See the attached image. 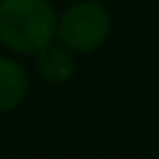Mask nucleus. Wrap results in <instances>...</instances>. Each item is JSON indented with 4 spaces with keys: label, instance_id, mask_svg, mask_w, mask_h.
Returning <instances> with one entry per match:
<instances>
[{
    "label": "nucleus",
    "instance_id": "f257e3e1",
    "mask_svg": "<svg viewBox=\"0 0 159 159\" xmlns=\"http://www.w3.org/2000/svg\"><path fill=\"white\" fill-rule=\"evenodd\" d=\"M57 10L52 0H0V47L10 55H37L55 42Z\"/></svg>",
    "mask_w": 159,
    "mask_h": 159
},
{
    "label": "nucleus",
    "instance_id": "f03ea898",
    "mask_svg": "<svg viewBox=\"0 0 159 159\" xmlns=\"http://www.w3.org/2000/svg\"><path fill=\"white\" fill-rule=\"evenodd\" d=\"M112 32V15L97 0H75L57 12V35L62 47L72 55H89L107 42Z\"/></svg>",
    "mask_w": 159,
    "mask_h": 159
},
{
    "label": "nucleus",
    "instance_id": "7ed1b4c3",
    "mask_svg": "<svg viewBox=\"0 0 159 159\" xmlns=\"http://www.w3.org/2000/svg\"><path fill=\"white\" fill-rule=\"evenodd\" d=\"M30 94V72L27 67L10 57L0 55V114L15 112Z\"/></svg>",
    "mask_w": 159,
    "mask_h": 159
},
{
    "label": "nucleus",
    "instance_id": "20e7f679",
    "mask_svg": "<svg viewBox=\"0 0 159 159\" xmlns=\"http://www.w3.org/2000/svg\"><path fill=\"white\" fill-rule=\"evenodd\" d=\"M35 67H37V75L45 82H50V84L67 82L75 75V70H77L75 55L67 47H62L60 42H50L47 47H42L35 55Z\"/></svg>",
    "mask_w": 159,
    "mask_h": 159
}]
</instances>
